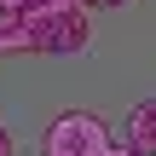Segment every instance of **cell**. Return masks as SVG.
<instances>
[{
	"label": "cell",
	"instance_id": "obj_1",
	"mask_svg": "<svg viewBox=\"0 0 156 156\" xmlns=\"http://www.w3.org/2000/svg\"><path fill=\"white\" fill-rule=\"evenodd\" d=\"M104 151H110V127L87 110H69L41 133V156H104Z\"/></svg>",
	"mask_w": 156,
	"mask_h": 156
},
{
	"label": "cell",
	"instance_id": "obj_2",
	"mask_svg": "<svg viewBox=\"0 0 156 156\" xmlns=\"http://www.w3.org/2000/svg\"><path fill=\"white\" fill-rule=\"evenodd\" d=\"M87 12L75 6V12H64V17H52V23H35V58H69V52H81L87 46Z\"/></svg>",
	"mask_w": 156,
	"mask_h": 156
},
{
	"label": "cell",
	"instance_id": "obj_3",
	"mask_svg": "<svg viewBox=\"0 0 156 156\" xmlns=\"http://www.w3.org/2000/svg\"><path fill=\"white\" fill-rule=\"evenodd\" d=\"M35 46V17L17 0H0V52H29Z\"/></svg>",
	"mask_w": 156,
	"mask_h": 156
},
{
	"label": "cell",
	"instance_id": "obj_4",
	"mask_svg": "<svg viewBox=\"0 0 156 156\" xmlns=\"http://www.w3.org/2000/svg\"><path fill=\"white\" fill-rule=\"evenodd\" d=\"M127 145L139 156H156V98H145V104L127 110Z\"/></svg>",
	"mask_w": 156,
	"mask_h": 156
},
{
	"label": "cell",
	"instance_id": "obj_5",
	"mask_svg": "<svg viewBox=\"0 0 156 156\" xmlns=\"http://www.w3.org/2000/svg\"><path fill=\"white\" fill-rule=\"evenodd\" d=\"M17 6H23V12H29L35 23H52V17H64V12H75L81 0H17Z\"/></svg>",
	"mask_w": 156,
	"mask_h": 156
},
{
	"label": "cell",
	"instance_id": "obj_6",
	"mask_svg": "<svg viewBox=\"0 0 156 156\" xmlns=\"http://www.w3.org/2000/svg\"><path fill=\"white\" fill-rule=\"evenodd\" d=\"M0 156H12V133H6V127H0Z\"/></svg>",
	"mask_w": 156,
	"mask_h": 156
},
{
	"label": "cell",
	"instance_id": "obj_7",
	"mask_svg": "<svg viewBox=\"0 0 156 156\" xmlns=\"http://www.w3.org/2000/svg\"><path fill=\"white\" fill-rule=\"evenodd\" d=\"M104 156H139V151H133V145H122V151H116V145H110V151H104Z\"/></svg>",
	"mask_w": 156,
	"mask_h": 156
},
{
	"label": "cell",
	"instance_id": "obj_8",
	"mask_svg": "<svg viewBox=\"0 0 156 156\" xmlns=\"http://www.w3.org/2000/svg\"><path fill=\"white\" fill-rule=\"evenodd\" d=\"M81 6H127V0H81Z\"/></svg>",
	"mask_w": 156,
	"mask_h": 156
}]
</instances>
